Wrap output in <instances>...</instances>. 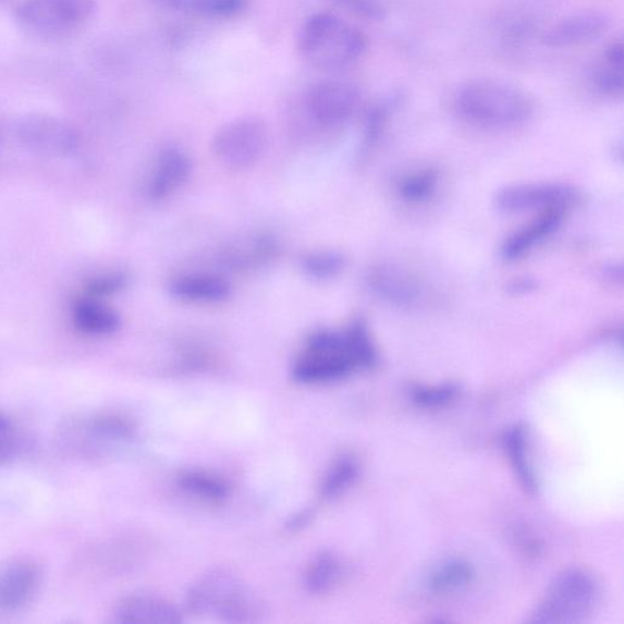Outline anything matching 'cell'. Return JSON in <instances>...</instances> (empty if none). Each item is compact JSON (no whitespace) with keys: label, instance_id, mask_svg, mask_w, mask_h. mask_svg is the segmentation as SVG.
I'll return each instance as SVG.
<instances>
[{"label":"cell","instance_id":"29","mask_svg":"<svg viewBox=\"0 0 624 624\" xmlns=\"http://www.w3.org/2000/svg\"><path fill=\"white\" fill-rule=\"evenodd\" d=\"M469 577L470 568L467 565L455 562V564H450L438 573L433 580V587L438 590L457 588L465 585Z\"/></svg>","mask_w":624,"mask_h":624},{"label":"cell","instance_id":"25","mask_svg":"<svg viewBox=\"0 0 624 624\" xmlns=\"http://www.w3.org/2000/svg\"><path fill=\"white\" fill-rule=\"evenodd\" d=\"M345 265L343 255L335 252H316L305 255L302 266L306 273L317 280L332 279Z\"/></svg>","mask_w":624,"mask_h":624},{"label":"cell","instance_id":"18","mask_svg":"<svg viewBox=\"0 0 624 624\" xmlns=\"http://www.w3.org/2000/svg\"><path fill=\"white\" fill-rule=\"evenodd\" d=\"M171 292L187 302L219 303L229 298L231 285L218 274L193 273L173 281Z\"/></svg>","mask_w":624,"mask_h":624},{"label":"cell","instance_id":"14","mask_svg":"<svg viewBox=\"0 0 624 624\" xmlns=\"http://www.w3.org/2000/svg\"><path fill=\"white\" fill-rule=\"evenodd\" d=\"M119 623H179L181 612L173 603L158 597L131 596L120 600L112 611Z\"/></svg>","mask_w":624,"mask_h":624},{"label":"cell","instance_id":"2","mask_svg":"<svg viewBox=\"0 0 624 624\" xmlns=\"http://www.w3.org/2000/svg\"><path fill=\"white\" fill-rule=\"evenodd\" d=\"M367 48L368 39L363 30L329 13L306 20L298 37L301 56L321 69L350 66L365 56Z\"/></svg>","mask_w":624,"mask_h":624},{"label":"cell","instance_id":"1","mask_svg":"<svg viewBox=\"0 0 624 624\" xmlns=\"http://www.w3.org/2000/svg\"><path fill=\"white\" fill-rule=\"evenodd\" d=\"M376 352L364 323L355 322L344 332L317 331L293 366L296 381L306 384L342 380L359 368L375 364Z\"/></svg>","mask_w":624,"mask_h":624},{"label":"cell","instance_id":"3","mask_svg":"<svg viewBox=\"0 0 624 624\" xmlns=\"http://www.w3.org/2000/svg\"><path fill=\"white\" fill-rule=\"evenodd\" d=\"M455 107L469 124L486 129L517 126L534 110V105L524 91L492 79L469 82L458 90Z\"/></svg>","mask_w":624,"mask_h":624},{"label":"cell","instance_id":"7","mask_svg":"<svg viewBox=\"0 0 624 624\" xmlns=\"http://www.w3.org/2000/svg\"><path fill=\"white\" fill-rule=\"evenodd\" d=\"M600 597L597 582L585 572L571 571L559 577L540 602L537 623H572L585 620Z\"/></svg>","mask_w":624,"mask_h":624},{"label":"cell","instance_id":"27","mask_svg":"<svg viewBox=\"0 0 624 624\" xmlns=\"http://www.w3.org/2000/svg\"><path fill=\"white\" fill-rule=\"evenodd\" d=\"M595 85L600 94L609 97H621L623 94V64L603 63L596 70Z\"/></svg>","mask_w":624,"mask_h":624},{"label":"cell","instance_id":"16","mask_svg":"<svg viewBox=\"0 0 624 624\" xmlns=\"http://www.w3.org/2000/svg\"><path fill=\"white\" fill-rule=\"evenodd\" d=\"M189 158L179 149L162 151L149 183L152 199H166L183 186L191 175Z\"/></svg>","mask_w":624,"mask_h":624},{"label":"cell","instance_id":"21","mask_svg":"<svg viewBox=\"0 0 624 624\" xmlns=\"http://www.w3.org/2000/svg\"><path fill=\"white\" fill-rule=\"evenodd\" d=\"M74 320L77 329L91 335H107L120 326L118 314L96 301H82L75 306Z\"/></svg>","mask_w":624,"mask_h":624},{"label":"cell","instance_id":"9","mask_svg":"<svg viewBox=\"0 0 624 624\" xmlns=\"http://www.w3.org/2000/svg\"><path fill=\"white\" fill-rule=\"evenodd\" d=\"M16 135L27 149L47 157L68 156L79 140L77 131L69 122L44 114L20 120Z\"/></svg>","mask_w":624,"mask_h":624},{"label":"cell","instance_id":"13","mask_svg":"<svg viewBox=\"0 0 624 624\" xmlns=\"http://www.w3.org/2000/svg\"><path fill=\"white\" fill-rule=\"evenodd\" d=\"M608 29L605 16L596 13L573 15L550 29L546 44L552 48H571L595 42Z\"/></svg>","mask_w":624,"mask_h":624},{"label":"cell","instance_id":"22","mask_svg":"<svg viewBox=\"0 0 624 624\" xmlns=\"http://www.w3.org/2000/svg\"><path fill=\"white\" fill-rule=\"evenodd\" d=\"M157 2L182 13L231 19L242 14L247 9L249 0H157Z\"/></svg>","mask_w":624,"mask_h":624},{"label":"cell","instance_id":"28","mask_svg":"<svg viewBox=\"0 0 624 624\" xmlns=\"http://www.w3.org/2000/svg\"><path fill=\"white\" fill-rule=\"evenodd\" d=\"M20 452L16 428L10 418L0 412V465L12 462Z\"/></svg>","mask_w":624,"mask_h":624},{"label":"cell","instance_id":"30","mask_svg":"<svg viewBox=\"0 0 624 624\" xmlns=\"http://www.w3.org/2000/svg\"><path fill=\"white\" fill-rule=\"evenodd\" d=\"M436 182V173L431 171L417 173L404 182V197L412 200L424 199L433 191Z\"/></svg>","mask_w":624,"mask_h":624},{"label":"cell","instance_id":"12","mask_svg":"<svg viewBox=\"0 0 624 624\" xmlns=\"http://www.w3.org/2000/svg\"><path fill=\"white\" fill-rule=\"evenodd\" d=\"M577 200L575 191L559 184H527L501 192L497 198L498 208L507 213L531 209L568 208Z\"/></svg>","mask_w":624,"mask_h":624},{"label":"cell","instance_id":"6","mask_svg":"<svg viewBox=\"0 0 624 624\" xmlns=\"http://www.w3.org/2000/svg\"><path fill=\"white\" fill-rule=\"evenodd\" d=\"M135 432V426L126 416L100 412L71 418L63 428L61 439L78 455L99 457L127 444Z\"/></svg>","mask_w":624,"mask_h":624},{"label":"cell","instance_id":"17","mask_svg":"<svg viewBox=\"0 0 624 624\" xmlns=\"http://www.w3.org/2000/svg\"><path fill=\"white\" fill-rule=\"evenodd\" d=\"M566 210L567 208L564 207L549 208L527 228L511 235L503 247L504 258L515 260L534 248L536 244L549 237L552 232L559 229Z\"/></svg>","mask_w":624,"mask_h":624},{"label":"cell","instance_id":"24","mask_svg":"<svg viewBox=\"0 0 624 624\" xmlns=\"http://www.w3.org/2000/svg\"><path fill=\"white\" fill-rule=\"evenodd\" d=\"M357 464L352 456H342L327 470L321 484V495L326 499L339 497L353 484Z\"/></svg>","mask_w":624,"mask_h":624},{"label":"cell","instance_id":"11","mask_svg":"<svg viewBox=\"0 0 624 624\" xmlns=\"http://www.w3.org/2000/svg\"><path fill=\"white\" fill-rule=\"evenodd\" d=\"M40 583L42 571L33 560H14L0 566V611L27 607L36 598Z\"/></svg>","mask_w":624,"mask_h":624},{"label":"cell","instance_id":"10","mask_svg":"<svg viewBox=\"0 0 624 624\" xmlns=\"http://www.w3.org/2000/svg\"><path fill=\"white\" fill-rule=\"evenodd\" d=\"M359 91L346 82L325 81L306 100L311 118L323 127H339L350 121L359 106Z\"/></svg>","mask_w":624,"mask_h":624},{"label":"cell","instance_id":"31","mask_svg":"<svg viewBox=\"0 0 624 624\" xmlns=\"http://www.w3.org/2000/svg\"><path fill=\"white\" fill-rule=\"evenodd\" d=\"M357 16L380 22L386 16V9L380 0H335Z\"/></svg>","mask_w":624,"mask_h":624},{"label":"cell","instance_id":"20","mask_svg":"<svg viewBox=\"0 0 624 624\" xmlns=\"http://www.w3.org/2000/svg\"><path fill=\"white\" fill-rule=\"evenodd\" d=\"M343 576L342 561L325 551L309 562L304 573V585L313 595H325L339 585Z\"/></svg>","mask_w":624,"mask_h":624},{"label":"cell","instance_id":"33","mask_svg":"<svg viewBox=\"0 0 624 624\" xmlns=\"http://www.w3.org/2000/svg\"><path fill=\"white\" fill-rule=\"evenodd\" d=\"M8 2H10V0H0V7L7 4Z\"/></svg>","mask_w":624,"mask_h":624},{"label":"cell","instance_id":"23","mask_svg":"<svg viewBox=\"0 0 624 624\" xmlns=\"http://www.w3.org/2000/svg\"><path fill=\"white\" fill-rule=\"evenodd\" d=\"M371 285L386 298L401 304L412 303L418 295V285L402 272L378 270L371 276Z\"/></svg>","mask_w":624,"mask_h":624},{"label":"cell","instance_id":"19","mask_svg":"<svg viewBox=\"0 0 624 624\" xmlns=\"http://www.w3.org/2000/svg\"><path fill=\"white\" fill-rule=\"evenodd\" d=\"M178 485L184 493L209 504L222 503L230 493L227 480L204 469L183 470Z\"/></svg>","mask_w":624,"mask_h":624},{"label":"cell","instance_id":"32","mask_svg":"<svg viewBox=\"0 0 624 624\" xmlns=\"http://www.w3.org/2000/svg\"><path fill=\"white\" fill-rule=\"evenodd\" d=\"M454 395L453 388H436V390H418L416 392V402L421 403L424 405H439L444 404L452 399Z\"/></svg>","mask_w":624,"mask_h":624},{"label":"cell","instance_id":"8","mask_svg":"<svg viewBox=\"0 0 624 624\" xmlns=\"http://www.w3.org/2000/svg\"><path fill=\"white\" fill-rule=\"evenodd\" d=\"M268 140V129L261 120L242 118L218 131L212 140V150L224 168L245 170L261 159Z\"/></svg>","mask_w":624,"mask_h":624},{"label":"cell","instance_id":"4","mask_svg":"<svg viewBox=\"0 0 624 624\" xmlns=\"http://www.w3.org/2000/svg\"><path fill=\"white\" fill-rule=\"evenodd\" d=\"M189 610L199 616L228 622H253L262 615L257 595L229 571H212L189 590Z\"/></svg>","mask_w":624,"mask_h":624},{"label":"cell","instance_id":"5","mask_svg":"<svg viewBox=\"0 0 624 624\" xmlns=\"http://www.w3.org/2000/svg\"><path fill=\"white\" fill-rule=\"evenodd\" d=\"M96 12V0H22L15 19L29 36L58 40L84 29Z\"/></svg>","mask_w":624,"mask_h":624},{"label":"cell","instance_id":"15","mask_svg":"<svg viewBox=\"0 0 624 624\" xmlns=\"http://www.w3.org/2000/svg\"><path fill=\"white\" fill-rule=\"evenodd\" d=\"M278 252V244L270 234H249L228 245L221 260L231 270L247 271L260 268L270 261Z\"/></svg>","mask_w":624,"mask_h":624},{"label":"cell","instance_id":"26","mask_svg":"<svg viewBox=\"0 0 624 624\" xmlns=\"http://www.w3.org/2000/svg\"><path fill=\"white\" fill-rule=\"evenodd\" d=\"M505 443L511 462H513L522 484H524L527 489L534 490L536 485L534 475H531L530 468L527 465L524 431H522L521 428L513 429V431L506 435Z\"/></svg>","mask_w":624,"mask_h":624}]
</instances>
